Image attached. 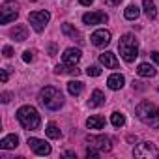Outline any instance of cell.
<instances>
[{
  "instance_id": "cell-36",
  "label": "cell",
  "mask_w": 159,
  "mask_h": 159,
  "mask_svg": "<svg viewBox=\"0 0 159 159\" xmlns=\"http://www.w3.org/2000/svg\"><path fill=\"white\" fill-rule=\"evenodd\" d=\"M92 2H94V0H81V4H83V6H90Z\"/></svg>"
},
{
  "instance_id": "cell-34",
  "label": "cell",
  "mask_w": 159,
  "mask_h": 159,
  "mask_svg": "<svg viewBox=\"0 0 159 159\" xmlns=\"http://www.w3.org/2000/svg\"><path fill=\"white\" fill-rule=\"evenodd\" d=\"M152 58H153V62H155V64H159V52H157V51H153V52H152Z\"/></svg>"
},
{
  "instance_id": "cell-26",
  "label": "cell",
  "mask_w": 159,
  "mask_h": 159,
  "mask_svg": "<svg viewBox=\"0 0 159 159\" xmlns=\"http://www.w3.org/2000/svg\"><path fill=\"white\" fill-rule=\"evenodd\" d=\"M45 133H47L51 139H60V135H62V133H60V129H58V125H56V124H52V122L47 125Z\"/></svg>"
},
{
  "instance_id": "cell-35",
  "label": "cell",
  "mask_w": 159,
  "mask_h": 159,
  "mask_svg": "<svg viewBox=\"0 0 159 159\" xmlns=\"http://www.w3.org/2000/svg\"><path fill=\"white\" fill-rule=\"evenodd\" d=\"M49 52H51V56H54V52H56V45H51V47H49Z\"/></svg>"
},
{
  "instance_id": "cell-30",
  "label": "cell",
  "mask_w": 159,
  "mask_h": 159,
  "mask_svg": "<svg viewBox=\"0 0 159 159\" xmlns=\"http://www.w3.org/2000/svg\"><path fill=\"white\" fill-rule=\"evenodd\" d=\"M2 52H4V56H6V58H10V56H13V49H11V47H10V45H6V47H4V51H2Z\"/></svg>"
},
{
  "instance_id": "cell-4",
  "label": "cell",
  "mask_w": 159,
  "mask_h": 159,
  "mask_svg": "<svg viewBox=\"0 0 159 159\" xmlns=\"http://www.w3.org/2000/svg\"><path fill=\"white\" fill-rule=\"evenodd\" d=\"M17 120L21 122V125L25 129H30V131L38 129L39 124H41V118H39L38 111L34 107H30V105H25V107H21L17 111Z\"/></svg>"
},
{
  "instance_id": "cell-21",
  "label": "cell",
  "mask_w": 159,
  "mask_h": 159,
  "mask_svg": "<svg viewBox=\"0 0 159 159\" xmlns=\"http://www.w3.org/2000/svg\"><path fill=\"white\" fill-rule=\"evenodd\" d=\"M86 125L90 129H103L105 127V118L103 116H90L86 120Z\"/></svg>"
},
{
  "instance_id": "cell-1",
  "label": "cell",
  "mask_w": 159,
  "mask_h": 159,
  "mask_svg": "<svg viewBox=\"0 0 159 159\" xmlns=\"http://www.w3.org/2000/svg\"><path fill=\"white\" fill-rule=\"evenodd\" d=\"M135 112H137V118H139L142 124H146V125H150V127L159 129V107H157L155 103L140 101V103L137 105Z\"/></svg>"
},
{
  "instance_id": "cell-5",
  "label": "cell",
  "mask_w": 159,
  "mask_h": 159,
  "mask_svg": "<svg viewBox=\"0 0 159 159\" xmlns=\"http://www.w3.org/2000/svg\"><path fill=\"white\" fill-rule=\"evenodd\" d=\"M133 155L135 157H140V159H157L159 157V150L155 144L152 142H140L135 150H133Z\"/></svg>"
},
{
  "instance_id": "cell-11",
  "label": "cell",
  "mask_w": 159,
  "mask_h": 159,
  "mask_svg": "<svg viewBox=\"0 0 159 159\" xmlns=\"http://www.w3.org/2000/svg\"><path fill=\"white\" fill-rule=\"evenodd\" d=\"M81 51L79 49H75V47H69V49H66L64 51V54H62V60H64V64H67V66H77L79 64V60H81Z\"/></svg>"
},
{
  "instance_id": "cell-2",
  "label": "cell",
  "mask_w": 159,
  "mask_h": 159,
  "mask_svg": "<svg viewBox=\"0 0 159 159\" xmlns=\"http://www.w3.org/2000/svg\"><path fill=\"white\" fill-rule=\"evenodd\" d=\"M38 99H39V103H41L45 109H51V111H58V109L64 105V96H62V92H60L58 88H54V86H45V88H41Z\"/></svg>"
},
{
  "instance_id": "cell-8",
  "label": "cell",
  "mask_w": 159,
  "mask_h": 159,
  "mask_svg": "<svg viewBox=\"0 0 159 159\" xmlns=\"http://www.w3.org/2000/svg\"><path fill=\"white\" fill-rule=\"evenodd\" d=\"M109 21V15L105 11H90V13H84L83 15V23L92 26V25H105Z\"/></svg>"
},
{
  "instance_id": "cell-32",
  "label": "cell",
  "mask_w": 159,
  "mask_h": 159,
  "mask_svg": "<svg viewBox=\"0 0 159 159\" xmlns=\"http://www.w3.org/2000/svg\"><path fill=\"white\" fill-rule=\"evenodd\" d=\"M103 2H105V4H109V6H118L122 0H103Z\"/></svg>"
},
{
  "instance_id": "cell-9",
  "label": "cell",
  "mask_w": 159,
  "mask_h": 159,
  "mask_svg": "<svg viewBox=\"0 0 159 159\" xmlns=\"http://www.w3.org/2000/svg\"><path fill=\"white\" fill-rule=\"evenodd\" d=\"M28 146H30V150L34 152V153H38V155H49L51 153V144L49 142H45V140H41V139H28Z\"/></svg>"
},
{
  "instance_id": "cell-22",
  "label": "cell",
  "mask_w": 159,
  "mask_h": 159,
  "mask_svg": "<svg viewBox=\"0 0 159 159\" xmlns=\"http://www.w3.org/2000/svg\"><path fill=\"white\" fill-rule=\"evenodd\" d=\"M142 8H144V13H146V17L148 19H155L157 17V10H155V4L152 2V0H144L142 2Z\"/></svg>"
},
{
  "instance_id": "cell-3",
  "label": "cell",
  "mask_w": 159,
  "mask_h": 159,
  "mask_svg": "<svg viewBox=\"0 0 159 159\" xmlns=\"http://www.w3.org/2000/svg\"><path fill=\"white\" fill-rule=\"evenodd\" d=\"M118 49H120V54L125 62H135V58L139 56V43H137V38L133 34H125L120 38V43H118Z\"/></svg>"
},
{
  "instance_id": "cell-19",
  "label": "cell",
  "mask_w": 159,
  "mask_h": 159,
  "mask_svg": "<svg viewBox=\"0 0 159 159\" xmlns=\"http://www.w3.org/2000/svg\"><path fill=\"white\" fill-rule=\"evenodd\" d=\"M54 73L56 75H64V73H69V75H79V73H81V69H77V66H67V64H58L56 67H54Z\"/></svg>"
},
{
  "instance_id": "cell-13",
  "label": "cell",
  "mask_w": 159,
  "mask_h": 159,
  "mask_svg": "<svg viewBox=\"0 0 159 159\" xmlns=\"http://www.w3.org/2000/svg\"><path fill=\"white\" fill-rule=\"evenodd\" d=\"M62 32H64L67 38H71V39H77L79 43H83V41H84V39H83V34L79 32L77 28H73L69 23H64V25H62Z\"/></svg>"
},
{
  "instance_id": "cell-18",
  "label": "cell",
  "mask_w": 159,
  "mask_h": 159,
  "mask_svg": "<svg viewBox=\"0 0 159 159\" xmlns=\"http://www.w3.org/2000/svg\"><path fill=\"white\" fill-rule=\"evenodd\" d=\"M101 105H105V94L101 92V90H94L92 92V96H90V101H88V107H101Z\"/></svg>"
},
{
  "instance_id": "cell-31",
  "label": "cell",
  "mask_w": 159,
  "mask_h": 159,
  "mask_svg": "<svg viewBox=\"0 0 159 159\" xmlns=\"http://www.w3.org/2000/svg\"><path fill=\"white\" fill-rule=\"evenodd\" d=\"M0 81H2V83L8 81V69H2V71H0Z\"/></svg>"
},
{
  "instance_id": "cell-17",
  "label": "cell",
  "mask_w": 159,
  "mask_h": 159,
  "mask_svg": "<svg viewBox=\"0 0 159 159\" xmlns=\"http://www.w3.org/2000/svg\"><path fill=\"white\" fill-rule=\"evenodd\" d=\"M17 146H19V137L17 135H8V137H4L0 140V148L2 150H13Z\"/></svg>"
},
{
  "instance_id": "cell-24",
  "label": "cell",
  "mask_w": 159,
  "mask_h": 159,
  "mask_svg": "<svg viewBox=\"0 0 159 159\" xmlns=\"http://www.w3.org/2000/svg\"><path fill=\"white\" fill-rule=\"evenodd\" d=\"M137 73H139L140 77H153V75H155V69H153L150 64H140V66L137 67Z\"/></svg>"
},
{
  "instance_id": "cell-16",
  "label": "cell",
  "mask_w": 159,
  "mask_h": 159,
  "mask_svg": "<svg viewBox=\"0 0 159 159\" xmlns=\"http://www.w3.org/2000/svg\"><path fill=\"white\" fill-rule=\"evenodd\" d=\"M124 83H125V79H124V75H120V73H114V75H111V77L107 79V84H109L111 90H120V88L124 86Z\"/></svg>"
},
{
  "instance_id": "cell-27",
  "label": "cell",
  "mask_w": 159,
  "mask_h": 159,
  "mask_svg": "<svg viewBox=\"0 0 159 159\" xmlns=\"http://www.w3.org/2000/svg\"><path fill=\"white\" fill-rule=\"evenodd\" d=\"M86 75H88V77H99V75H101L99 66H88V67H86Z\"/></svg>"
},
{
  "instance_id": "cell-33",
  "label": "cell",
  "mask_w": 159,
  "mask_h": 159,
  "mask_svg": "<svg viewBox=\"0 0 159 159\" xmlns=\"http://www.w3.org/2000/svg\"><path fill=\"white\" fill-rule=\"evenodd\" d=\"M10 99H11V94H10V92H4V94H2V101H4V103H8Z\"/></svg>"
},
{
  "instance_id": "cell-23",
  "label": "cell",
  "mask_w": 159,
  "mask_h": 159,
  "mask_svg": "<svg viewBox=\"0 0 159 159\" xmlns=\"http://www.w3.org/2000/svg\"><path fill=\"white\" fill-rule=\"evenodd\" d=\"M139 8H137V4H129L127 8H125V11H124V15H125V19L127 21H135L137 17H139Z\"/></svg>"
},
{
  "instance_id": "cell-28",
  "label": "cell",
  "mask_w": 159,
  "mask_h": 159,
  "mask_svg": "<svg viewBox=\"0 0 159 159\" xmlns=\"http://www.w3.org/2000/svg\"><path fill=\"white\" fill-rule=\"evenodd\" d=\"M98 155H99V150L88 146V150H86V157H98Z\"/></svg>"
},
{
  "instance_id": "cell-6",
  "label": "cell",
  "mask_w": 159,
  "mask_h": 159,
  "mask_svg": "<svg viewBox=\"0 0 159 159\" xmlns=\"http://www.w3.org/2000/svg\"><path fill=\"white\" fill-rule=\"evenodd\" d=\"M49 19H51V13L45 11V10L43 11H32L28 15V21H30V25H32V28L36 32H43V28L49 23Z\"/></svg>"
},
{
  "instance_id": "cell-7",
  "label": "cell",
  "mask_w": 159,
  "mask_h": 159,
  "mask_svg": "<svg viewBox=\"0 0 159 159\" xmlns=\"http://www.w3.org/2000/svg\"><path fill=\"white\" fill-rule=\"evenodd\" d=\"M86 142L99 152H111V148H112V140L105 135H88Z\"/></svg>"
},
{
  "instance_id": "cell-10",
  "label": "cell",
  "mask_w": 159,
  "mask_h": 159,
  "mask_svg": "<svg viewBox=\"0 0 159 159\" xmlns=\"http://www.w3.org/2000/svg\"><path fill=\"white\" fill-rule=\"evenodd\" d=\"M90 41L96 45V47H107L111 43V32L101 28V30H96L92 36H90Z\"/></svg>"
},
{
  "instance_id": "cell-25",
  "label": "cell",
  "mask_w": 159,
  "mask_h": 159,
  "mask_svg": "<svg viewBox=\"0 0 159 159\" xmlns=\"http://www.w3.org/2000/svg\"><path fill=\"white\" fill-rule=\"evenodd\" d=\"M111 124H112L114 127H122V125L125 124V116H124L122 112H112V114H111Z\"/></svg>"
},
{
  "instance_id": "cell-12",
  "label": "cell",
  "mask_w": 159,
  "mask_h": 159,
  "mask_svg": "<svg viewBox=\"0 0 159 159\" xmlns=\"http://www.w3.org/2000/svg\"><path fill=\"white\" fill-rule=\"evenodd\" d=\"M2 17H0V23L2 25H8V23H11V21H15L17 19V15H19V11H17V8H13V6H4L2 10Z\"/></svg>"
},
{
  "instance_id": "cell-20",
  "label": "cell",
  "mask_w": 159,
  "mask_h": 159,
  "mask_svg": "<svg viewBox=\"0 0 159 159\" xmlns=\"http://www.w3.org/2000/svg\"><path fill=\"white\" fill-rule=\"evenodd\" d=\"M83 90H84V84H83L81 81H69V83H67V92H69L71 96H81Z\"/></svg>"
},
{
  "instance_id": "cell-29",
  "label": "cell",
  "mask_w": 159,
  "mask_h": 159,
  "mask_svg": "<svg viewBox=\"0 0 159 159\" xmlns=\"http://www.w3.org/2000/svg\"><path fill=\"white\" fill-rule=\"evenodd\" d=\"M32 58H34L32 51H25V52H23V60H25V62H32Z\"/></svg>"
},
{
  "instance_id": "cell-15",
  "label": "cell",
  "mask_w": 159,
  "mask_h": 159,
  "mask_svg": "<svg viewBox=\"0 0 159 159\" xmlns=\"http://www.w3.org/2000/svg\"><path fill=\"white\" fill-rule=\"evenodd\" d=\"M99 62H101L105 67H109V69H116V67H118V60H116V56H114L112 52H103V54H99Z\"/></svg>"
},
{
  "instance_id": "cell-14",
  "label": "cell",
  "mask_w": 159,
  "mask_h": 159,
  "mask_svg": "<svg viewBox=\"0 0 159 159\" xmlns=\"http://www.w3.org/2000/svg\"><path fill=\"white\" fill-rule=\"evenodd\" d=\"M11 38L15 41H25L28 38V28L26 25H15V28H11Z\"/></svg>"
}]
</instances>
